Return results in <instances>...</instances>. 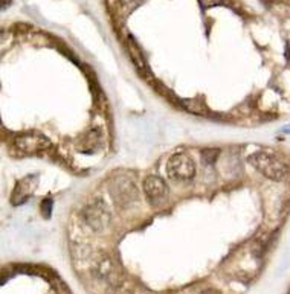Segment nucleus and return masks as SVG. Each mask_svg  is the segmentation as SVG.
<instances>
[{
  "label": "nucleus",
  "mask_w": 290,
  "mask_h": 294,
  "mask_svg": "<svg viewBox=\"0 0 290 294\" xmlns=\"http://www.w3.org/2000/svg\"><path fill=\"white\" fill-rule=\"evenodd\" d=\"M249 163L255 166L264 177L273 180V181H281L288 175V168L287 165L276 159L270 151L258 150L253 154L249 156Z\"/></svg>",
  "instance_id": "obj_1"
},
{
  "label": "nucleus",
  "mask_w": 290,
  "mask_h": 294,
  "mask_svg": "<svg viewBox=\"0 0 290 294\" xmlns=\"http://www.w3.org/2000/svg\"><path fill=\"white\" fill-rule=\"evenodd\" d=\"M197 166L194 159L187 153H177L167 162V174L173 181L190 183L196 177Z\"/></svg>",
  "instance_id": "obj_2"
},
{
  "label": "nucleus",
  "mask_w": 290,
  "mask_h": 294,
  "mask_svg": "<svg viewBox=\"0 0 290 294\" xmlns=\"http://www.w3.org/2000/svg\"><path fill=\"white\" fill-rule=\"evenodd\" d=\"M110 195L116 206L125 209L139 200V191L134 181L125 174H116L110 183Z\"/></svg>",
  "instance_id": "obj_3"
},
{
  "label": "nucleus",
  "mask_w": 290,
  "mask_h": 294,
  "mask_svg": "<svg viewBox=\"0 0 290 294\" xmlns=\"http://www.w3.org/2000/svg\"><path fill=\"white\" fill-rule=\"evenodd\" d=\"M81 219L90 230L101 232L110 223V212L101 198H95L81 209Z\"/></svg>",
  "instance_id": "obj_4"
},
{
  "label": "nucleus",
  "mask_w": 290,
  "mask_h": 294,
  "mask_svg": "<svg viewBox=\"0 0 290 294\" xmlns=\"http://www.w3.org/2000/svg\"><path fill=\"white\" fill-rule=\"evenodd\" d=\"M142 189L145 194V198L149 200V203L152 206H159L167 200L168 195V188L165 185L164 178H161L159 175H147L143 178L142 183Z\"/></svg>",
  "instance_id": "obj_5"
},
{
  "label": "nucleus",
  "mask_w": 290,
  "mask_h": 294,
  "mask_svg": "<svg viewBox=\"0 0 290 294\" xmlns=\"http://www.w3.org/2000/svg\"><path fill=\"white\" fill-rule=\"evenodd\" d=\"M14 146L25 154H37L51 148V140L42 134H22L16 136Z\"/></svg>",
  "instance_id": "obj_6"
},
{
  "label": "nucleus",
  "mask_w": 290,
  "mask_h": 294,
  "mask_svg": "<svg viewBox=\"0 0 290 294\" xmlns=\"http://www.w3.org/2000/svg\"><path fill=\"white\" fill-rule=\"evenodd\" d=\"M37 178H39L37 175H26L17 183V186L13 192V198H11L14 206H19L29 198V195L35 191V188H37Z\"/></svg>",
  "instance_id": "obj_7"
},
{
  "label": "nucleus",
  "mask_w": 290,
  "mask_h": 294,
  "mask_svg": "<svg viewBox=\"0 0 290 294\" xmlns=\"http://www.w3.org/2000/svg\"><path fill=\"white\" fill-rule=\"evenodd\" d=\"M101 142V131L98 128L92 130L86 137H84V145L87 146H96Z\"/></svg>",
  "instance_id": "obj_8"
},
{
  "label": "nucleus",
  "mask_w": 290,
  "mask_h": 294,
  "mask_svg": "<svg viewBox=\"0 0 290 294\" xmlns=\"http://www.w3.org/2000/svg\"><path fill=\"white\" fill-rule=\"evenodd\" d=\"M219 153H220L219 150H205V151H202V156L206 160V163H214L217 156H219Z\"/></svg>",
  "instance_id": "obj_9"
},
{
  "label": "nucleus",
  "mask_w": 290,
  "mask_h": 294,
  "mask_svg": "<svg viewBox=\"0 0 290 294\" xmlns=\"http://www.w3.org/2000/svg\"><path fill=\"white\" fill-rule=\"evenodd\" d=\"M51 206H52V201H51V200H45V201L42 203L43 215H45L46 218H49V216H51Z\"/></svg>",
  "instance_id": "obj_10"
},
{
  "label": "nucleus",
  "mask_w": 290,
  "mask_h": 294,
  "mask_svg": "<svg viewBox=\"0 0 290 294\" xmlns=\"http://www.w3.org/2000/svg\"><path fill=\"white\" fill-rule=\"evenodd\" d=\"M121 2L124 4V5H127V7H130V8H134V7H137L142 0H121Z\"/></svg>",
  "instance_id": "obj_11"
},
{
  "label": "nucleus",
  "mask_w": 290,
  "mask_h": 294,
  "mask_svg": "<svg viewBox=\"0 0 290 294\" xmlns=\"http://www.w3.org/2000/svg\"><path fill=\"white\" fill-rule=\"evenodd\" d=\"M200 2H202L203 7H212V5H215V4H220L222 0H200Z\"/></svg>",
  "instance_id": "obj_12"
},
{
  "label": "nucleus",
  "mask_w": 290,
  "mask_h": 294,
  "mask_svg": "<svg viewBox=\"0 0 290 294\" xmlns=\"http://www.w3.org/2000/svg\"><path fill=\"white\" fill-rule=\"evenodd\" d=\"M199 294H220V291L215 289V288H206V289L200 291Z\"/></svg>",
  "instance_id": "obj_13"
}]
</instances>
